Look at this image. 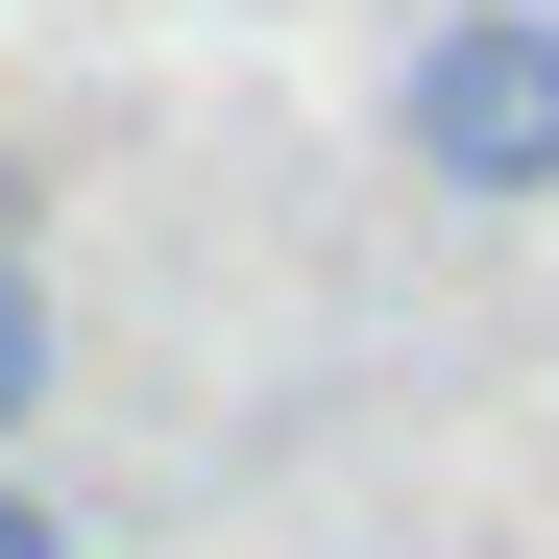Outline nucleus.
Instances as JSON below:
<instances>
[{
  "label": "nucleus",
  "mask_w": 559,
  "mask_h": 559,
  "mask_svg": "<svg viewBox=\"0 0 559 559\" xmlns=\"http://www.w3.org/2000/svg\"><path fill=\"white\" fill-rule=\"evenodd\" d=\"M414 170L462 219H535L559 195V25H535V0H462V25L414 49Z\"/></svg>",
  "instance_id": "nucleus-1"
},
{
  "label": "nucleus",
  "mask_w": 559,
  "mask_h": 559,
  "mask_svg": "<svg viewBox=\"0 0 559 559\" xmlns=\"http://www.w3.org/2000/svg\"><path fill=\"white\" fill-rule=\"evenodd\" d=\"M49 414H73V317H49V267L0 243V462H25Z\"/></svg>",
  "instance_id": "nucleus-2"
},
{
  "label": "nucleus",
  "mask_w": 559,
  "mask_h": 559,
  "mask_svg": "<svg viewBox=\"0 0 559 559\" xmlns=\"http://www.w3.org/2000/svg\"><path fill=\"white\" fill-rule=\"evenodd\" d=\"M0 559H73V511H49V487H25V462H0Z\"/></svg>",
  "instance_id": "nucleus-3"
}]
</instances>
